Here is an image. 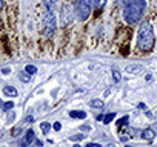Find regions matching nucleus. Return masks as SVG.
I'll return each mask as SVG.
<instances>
[{"label": "nucleus", "mask_w": 157, "mask_h": 147, "mask_svg": "<svg viewBox=\"0 0 157 147\" xmlns=\"http://www.w3.org/2000/svg\"><path fill=\"white\" fill-rule=\"evenodd\" d=\"M145 8H146L145 0H126L123 8V19L129 25H136L137 22H140Z\"/></svg>", "instance_id": "1"}, {"label": "nucleus", "mask_w": 157, "mask_h": 147, "mask_svg": "<svg viewBox=\"0 0 157 147\" xmlns=\"http://www.w3.org/2000/svg\"><path fill=\"white\" fill-rule=\"evenodd\" d=\"M154 28L151 22H143L140 25V29L137 32V46L143 52H149L154 48Z\"/></svg>", "instance_id": "2"}, {"label": "nucleus", "mask_w": 157, "mask_h": 147, "mask_svg": "<svg viewBox=\"0 0 157 147\" xmlns=\"http://www.w3.org/2000/svg\"><path fill=\"white\" fill-rule=\"evenodd\" d=\"M42 23H43V32L46 37H52L56 34L57 29V22H56V16L52 11H45L43 17H42Z\"/></svg>", "instance_id": "3"}, {"label": "nucleus", "mask_w": 157, "mask_h": 147, "mask_svg": "<svg viewBox=\"0 0 157 147\" xmlns=\"http://www.w3.org/2000/svg\"><path fill=\"white\" fill-rule=\"evenodd\" d=\"M91 0H75V16L78 17V20H86L91 14Z\"/></svg>", "instance_id": "4"}, {"label": "nucleus", "mask_w": 157, "mask_h": 147, "mask_svg": "<svg viewBox=\"0 0 157 147\" xmlns=\"http://www.w3.org/2000/svg\"><path fill=\"white\" fill-rule=\"evenodd\" d=\"M74 8H72V5L71 3H65L63 6H62V25L63 26H68V25H71L72 23V20H74Z\"/></svg>", "instance_id": "5"}, {"label": "nucleus", "mask_w": 157, "mask_h": 147, "mask_svg": "<svg viewBox=\"0 0 157 147\" xmlns=\"http://www.w3.org/2000/svg\"><path fill=\"white\" fill-rule=\"evenodd\" d=\"M154 136H155V132H154L152 129H145V130L142 132V138L146 139V141H152Z\"/></svg>", "instance_id": "6"}, {"label": "nucleus", "mask_w": 157, "mask_h": 147, "mask_svg": "<svg viewBox=\"0 0 157 147\" xmlns=\"http://www.w3.org/2000/svg\"><path fill=\"white\" fill-rule=\"evenodd\" d=\"M3 94L6 95V97H17V89L14 88V86H5L3 88Z\"/></svg>", "instance_id": "7"}, {"label": "nucleus", "mask_w": 157, "mask_h": 147, "mask_svg": "<svg viewBox=\"0 0 157 147\" xmlns=\"http://www.w3.org/2000/svg\"><path fill=\"white\" fill-rule=\"evenodd\" d=\"M31 77H33V75H31V74H28L26 70H23V72L19 74V78H20L23 83H29V81H31Z\"/></svg>", "instance_id": "8"}, {"label": "nucleus", "mask_w": 157, "mask_h": 147, "mask_svg": "<svg viewBox=\"0 0 157 147\" xmlns=\"http://www.w3.org/2000/svg\"><path fill=\"white\" fill-rule=\"evenodd\" d=\"M43 5L46 11H54L56 9V0H43Z\"/></svg>", "instance_id": "9"}, {"label": "nucleus", "mask_w": 157, "mask_h": 147, "mask_svg": "<svg viewBox=\"0 0 157 147\" xmlns=\"http://www.w3.org/2000/svg\"><path fill=\"white\" fill-rule=\"evenodd\" d=\"M90 104H91V107H96V109H103V101H102V100H99V98L91 100V101H90Z\"/></svg>", "instance_id": "10"}, {"label": "nucleus", "mask_w": 157, "mask_h": 147, "mask_svg": "<svg viewBox=\"0 0 157 147\" xmlns=\"http://www.w3.org/2000/svg\"><path fill=\"white\" fill-rule=\"evenodd\" d=\"M113 78H114V81H116V83H119V81L122 80V75H120V70H119L117 67H113Z\"/></svg>", "instance_id": "11"}, {"label": "nucleus", "mask_w": 157, "mask_h": 147, "mask_svg": "<svg viewBox=\"0 0 157 147\" xmlns=\"http://www.w3.org/2000/svg\"><path fill=\"white\" fill-rule=\"evenodd\" d=\"M69 117H71V118H85V117H86V113H85V112H77V110H72V112H69Z\"/></svg>", "instance_id": "12"}, {"label": "nucleus", "mask_w": 157, "mask_h": 147, "mask_svg": "<svg viewBox=\"0 0 157 147\" xmlns=\"http://www.w3.org/2000/svg\"><path fill=\"white\" fill-rule=\"evenodd\" d=\"M25 141H26V142H33V141H34V130H31V129H29V130L26 132Z\"/></svg>", "instance_id": "13"}, {"label": "nucleus", "mask_w": 157, "mask_h": 147, "mask_svg": "<svg viewBox=\"0 0 157 147\" xmlns=\"http://www.w3.org/2000/svg\"><path fill=\"white\" fill-rule=\"evenodd\" d=\"M114 118H116V113H108V115H105V117H103V123H105V124H108V123H111Z\"/></svg>", "instance_id": "14"}, {"label": "nucleus", "mask_w": 157, "mask_h": 147, "mask_svg": "<svg viewBox=\"0 0 157 147\" xmlns=\"http://www.w3.org/2000/svg\"><path fill=\"white\" fill-rule=\"evenodd\" d=\"M139 70H142L140 66H128L126 67V72H129V74H134V72H139Z\"/></svg>", "instance_id": "15"}, {"label": "nucleus", "mask_w": 157, "mask_h": 147, "mask_svg": "<svg viewBox=\"0 0 157 147\" xmlns=\"http://www.w3.org/2000/svg\"><path fill=\"white\" fill-rule=\"evenodd\" d=\"M40 129H42L43 133H48L49 129H51V124H49V123H42V124H40Z\"/></svg>", "instance_id": "16"}, {"label": "nucleus", "mask_w": 157, "mask_h": 147, "mask_svg": "<svg viewBox=\"0 0 157 147\" xmlns=\"http://www.w3.org/2000/svg\"><path fill=\"white\" fill-rule=\"evenodd\" d=\"M105 3H106V0H94V6H96L97 9L103 8V6H105Z\"/></svg>", "instance_id": "17"}, {"label": "nucleus", "mask_w": 157, "mask_h": 147, "mask_svg": "<svg viewBox=\"0 0 157 147\" xmlns=\"http://www.w3.org/2000/svg\"><path fill=\"white\" fill-rule=\"evenodd\" d=\"M25 70L33 75V74H36V72H37V67H36V66H33V64H28V66L25 67Z\"/></svg>", "instance_id": "18"}, {"label": "nucleus", "mask_w": 157, "mask_h": 147, "mask_svg": "<svg viewBox=\"0 0 157 147\" xmlns=\"http://www.w3.org/2000/svg\"><path fill=\"white\" fill-rule=\"evenodd\" d=\"M128 121H129V117L126 115V117H123V118H120V120H117V123H116V124H117V126H123V124H126Z\"/></svg>", "instance_id": "19"}, {"label": "nucleus", "mask_w": 157, "mask_h": 147, "mask_svg": "<svg viewBox=\"0 0 157 147\" xmlns=\"http://www.w3.org/2000/svg\"><path fill=\"white\" fill-rule=\"evenodd\" d=\"M13 107H14V103H13V101H8V103H5V104H3V109H5V110L13 109Z\"/></svg>", "instance_id": "20"}, {"label": "nucleus", "mask_w": 157, "mask_h": 147, "mask_svg": "<svg viewBox=\"0 0 157 147\" xmlns=\"http://www.w3.org/2000/svg\"><path fill=\"white\" fill-rule=\"evenodd\" d=\"M19 133H22V129H20V127H16V129H13V135H14V136H17Z\"/></svg>", "instance_id": "21"}, {"label": "nucleus", "mask_w": 157, "mask_h": 147, "mask_svg": "<svg viewBox=\"0 0 157 147\" xmlns=\"http://www.w3.org/2000/svg\"><path fill=\"white\" fill-rule=\"evenodd\" d=\"M83 138H85V135H75V136H72L71 139H74V141H77V139H78V141H80V139H83Z\"/></svg>", "instance_id": "22"}, {"label": "nucleus", "mask_w": 157, "mask_h": 147, "mask_svg": "<svg viewBox=\"0 0 157 147\" xmlns=\"http://www.w3.org/2000/svg\"><path fill=\"white\" fill-rule=\"evenodd\" d=\"M60 129H62V124H60V123H54V130H57V132H59Z\"/></svg>", "instance_id": "23"}, {"label": "nucleus", "mask_w": 157, "mask_h": 147, "mask_svg": "<svg viewBox=\"0 0 157 147\" xmlns=\"http://www.w3.org/2000/svg\"><path fill=\"white\" fill-rule=\"evenodd\" d=\"M86 147H102V145H100V144H97V142H90Z\"/></svg>", "instance_id": "24"}, {"label": "nucleus", "mask_w": 157, "mask_h": 147, "mask_svg": "<svg viewBox=\"0 0 157 147\" xmlns=\"http://www.w3.org/2000/svg\"><path fill=\"white\" fill-rule=\"evenodd\" d=\"M33 120H34V118H33V117H28V118H26V123H31V121H33Z\"/></svg>", "instance_id": "25"}, {"label": "nucleus", "mask_w": 157, "mask_h": 147, "mask_svg": "<svg viewBox=\"0 0 157 147\" xmlns=\"http://www.w3.org/2000/svg\"><path fill=\"white\" fill-rule=\"evenodd\" d=\"M3 9V0H0V11Z\"/></svg>", "instance_id": "26"}, {"label": "nucleus", "mask_w": 157, "mask_h": 147, "mask_svg": "<svg viewBox=\"0 0 157 147\" xmlns=\"http://www.w3.org/2000/svg\"><path fill=\"white\" fill-rule=\"evenodd\" d=\"M120 3V0H116V2H114V5H119Z\"/></svg>", "instance_id": "27"}, {"label": "nucleus", "mask_w": 157, "mask_h": 147, "mask_svg": "<svg viewBox=\"0 0 157 147\" xmlns=\"http://www.w3.org/2000/svg\"><path fill=\"white\" fill-rule=\"evenodd\" d=\"M72 147H80V145H78V144H75V145H72Z\"/></svg>", "instance_id": "28"}, {"label": "nucleus", "mask_w": 157, "mask_h": 147, "mask_svg": "<svg viewBox=\"0 0 157 147\" xmlns=\"http://www.w3.org/2000/svg\"><path fill=\"white\" fill-rule=\"evenodd\" d=\"M108 147H114V145H113V144H108Z\"/></svg>", "instance_id": "29"}, {"label": "nucleus", "mask_w": 157, "mask_h": 147, "mask_svg": "<svg viewBox=\"0 0 157 147\" xmlns=\"http://www.w3.org/2000/svg\"><path fill=\"white\" fill-rule=\"evenodd\" d=\"M125 147H134V145H125Z\"/></svg>", "instance_id": "30"}, {"label": "nucleus", "mask_w": 157, "mask_h": 147, "mask_svg": "<svg viewBox=\"0 0 157 147\" xmlns=\"http://www.w3.org/2000/svg\"><path fill=\"white\" fill-rule=\"evenodd\" d=\"M0 138H2V133H0Z\"/></svg>", "instance_id": "31"}]
</instances>
